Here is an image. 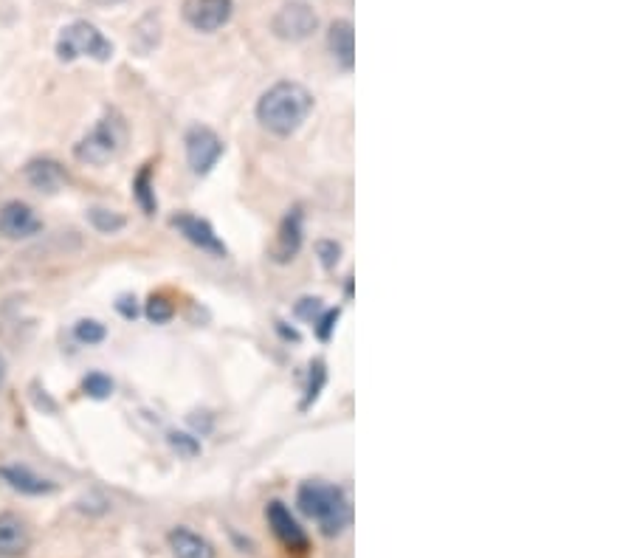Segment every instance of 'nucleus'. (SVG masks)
<instances>
[{"label":"nucleus","mask_w":634,"mask_h":558,"mask_svg":"<svg viewBox=\"0 0 634 558\" xmlns=\"http://www.w3.org/2000/svg\"><path fill=\"white\" fill-rule=\"evenodd\" d=\"M313 110V93L299 82H277L260 96L257 119L274 136H294Z\"/></svg>","instance_id":"1"},{"label":"nucleus","mask_w":634,"mask_h":558,"mask_svg":"<svg viewBox=\"0 0 634 558\" xmlns=\"http://www.w3.org/2000/svg\"><path fill=\"white\" fill-rule=\"evenodd\" d=\"M296 505L308 519H313L325 536H339L350 525V502L339 485L325 480H310L299 488Z\"/></svg>","instance_id":"2"},{"label":"nucleus","mask_w":634,"mask_h":558,"mask_svg":"<svg viewBox=\"0 0 634 558\" xmlns=\"http://www.w3.org/2000/svg\"><path fill=\"white\" fill-rule=\"evenodd\" d=\"M124 141H127V124H124V119L116 110H110L108 116H102L91 133L74 147V155L82 164L105 167L122 153Z\"/></svg>","instance_id":"3"},{"label":"nucleus","mask_w":634,"mask_h":558,"mask_svg":"<svg viewBox=\"0 0 634 558\" xmlns=\"http://www.w3.org/2000/svg\"><path fill=\"white\" fill-rule=\"evenodd\" d=\"M57 57L62 62H74L79 57L108 62L113 57V43L88 20H74L57 37Z\"/></svg>","instance_id":"4"},{"label":"nucleus","mask_w":634,"mask_h":558,"mask_svg":"<svg viewBox=\"0 0 634 558\" xmlns=\"http://www.w3.org/2000/svg\"><path fill=\"white\" fill-rule=\"evenodd\" d=\"M271 31L277 34L279 40L302 43L313 31H319V15L305 0H288V3H282V9L271 20Z\"/></svg>","instance_id":"5"},{"label":"nucleus","mask_w":634,"mask_h":558,"mask_svg":"<svg viewBox=\"0 0 634 558\" xmlns=\"http://www.w3.org/2000/svg\"><path fill=\"white\" fill-rule=\"evenodd\" d=\"M265 519H268V525H271V533L282 542L285 550H291V553H308V533H305V527L296 522V516L288 511L285 502H279V499L268 502Z\"/></svg>","instance_id":"6"},{"label":"nucleus","mask_w":634,"mask_h":558,"mask_svg":"<svg viewBox=\"0 0 634 558\" xmlns=\"http://www.w3.org/2000/svg\"><path fill=\"white\" fill-rule=\"evenodd\" d=\"M223 155V141L217 136L215 130L209 127H192L186 133V161L195 175H206L212 172L217 161Z\"/></svg>","instance_id":"7"},{"label":"nucleus","mask_w":634,"mask_h":558,"mask_svg":"<svg viewBox=\"0 0 634 558\" xmlns=\"http://www.w3.org/2000/svg\"><path fill=\"white\" fill-rule=\"evenodd\" d=\"M232 0H184V20L195 31L212 34L232 20Z\"/></svg>","instance_id":"8"},{"label":"nucleus","mask_w":634,"mask_h":558,"mask_svg":"<svg viewBox=\"0 0 634 558\" xmlns=\"http://www.w3.org/2000/svg\"><path fill=\"white\" fill-rule=\"evenodd\" d=\"M43 232V220L34 215L29 203L9 201L0 209V234L9 240H26Z\"/></svg>","instance_id":"9"},{"label":"nucleus","mask_w":634,"mask_h":558,"mask_svg":"<svg viewBox=\"0 0 634 558\" xmlns=\"http://www.w3.org/2000/svg\"><path fill=\"white\" fill-rule=\"evenodd\" d=\"M172 226L178 229V234H184L192 246H198L201 251H206V254H212V257H226V243L217 237V232L212 229V223H206L201 217L189 215V212H181V215L172 217Z\"/></svg>","instance_id":"10"},{"label":"nucleus","mask_w":634,"mask_h":558,"mask_svg":"<svg viewBox=\"0 0 634 558\" xmlns=\"http://www.w3.org/2000/svg\"><path fill=\"white\" fill-rule=\"evenodd\" d=\"M23 175L37 192H46V195H54V192H60L62 186L68 184V172L54 158H34V161L26 164Z\"/></svg>","instance_id":"11"},{"label":"nucleus","mask_w":634,"mask_h":558,"mask_svg":"<svg viewBox=\"0 0 634 558\" xmlns=\"http://www.w3.org/2000/svg\"><path fill=\"white\" fill-rule=\"evenodd\" d=\"M0 480L6 482L12 491H20L26 496H48L57 491V482L34 474L26 465H0Z\"/></svg>","instance_id":"12"},{"label":"nucleus","mask_w":634,"mask_h":558,"mask_svg":"<svg viewBox=\"0 0 634 558\" xmlns=\"http://www.w3.org/2000/svg\"><path fill=\"white\" fill-rule=\"evenodd\" d=\"M31 547L29 525L17 513H0V556L17 558Z\"/></svg>","instance_id":"13"},{"label":"nucleus","mask_w":634,"mask_h":558,"mask_svg":"<svg viewBox=\"0 0 634 558\" xmlns=\"http://www.w3.org/2000/svg\"><path fill=\"white\" fill-rule=\"evenodd\" d=\"M327 48L344 71H353V65H356V31H353L350 20H333L330 23Z\"/></svg>","instance_id":"14"},{"label":"nucleus","mask_w":634,"mask_h":558,"mask_svg":"<svg viewBox=\"0 0 634 558\" xmlns=\"http://www.w3.org/2000/svg\"><path fill=\"white\" fill-rule=\"evenodd\" d=\"M167 544L175 558H217L215 544L189 527H172L167 533Z\"/></svg>","instance_id":"15"},{"label":"nucleus","mask_w":634,"mask_h":558,"mask_svg":"<svg viewBox=\"0 0 634 558\" xmlns=\"http://www.w3.org/2000/svg\"><path fill=\"white\" fill-rule=\"evenodd\" d=\"M302 234H305V226H302V209L296 206V209H291V212L285 215L282 226H279L277 243H274V260H277V263L294 260L296 254H299V248H302Z\"/></svg>","instance_id":"16"},{"label":"nucleus","mask_w":634,"mask_h":558,"mask_svg":"<svg viewBox=\"0 0 634 558\" xmlns=\"http://www.w3.org/2000/svg\"><path fill=\"white\" fill-rule=\"evenodd\" d=\"M133 198L141 206L144 215H155L158 203H155V192H153V170L144 167V170L133 178Z\"/></svg>","instance_id":"17"},{"label":"nucleus","mask_w":634,"mask_h":558,"mask_svg":"<svg viewBox=\"0 0 634 558\" xmlns=\"http://www.w3.org/2000/svg\"><path fill=\"white\" fill-rule=\"evenodd\" d=\"M88 220H91V226L99 234L122 232L124 223H127V220H124V217L119 215V212H110V209H99V206L88 212Z\"/></svg>","instance_id":"18"},{"label":"nucleus","mask_w":634,"mask_h":558,"mask_svg":"<svg viewBox=\"0 0 634 558\" xmlns=\"http://www.w3.org/2000/svg\"><path fill=\"white\" fill-rule=\"evenodd\" d=\"M74 336H77L79 344H99V341H105L108 336V330L105 325H99L96 319H79L77 325H74Z\"/></svg>","instance_id":"19"},{"label":"nucleus","mask_w":634,"mask_h":558,"mask_svg":"<svg viewBox=\"0 0 634 558\" xmlns=\"http://www.w3.org/2000/svg\"><path fill=\"white\" fill-rule=\"evenodd\" d=\"M82 389H85L88 398L102 401V398H110V395H113V381H110L108 375H102V372H91V375L82 381Z\"/></svg>","instance_id":"20"},{"label":"nucleus","mask_w":634,"mask_h":558,"mask_svg":"<svg viewBox=\"0 0 634 558\" xmlns=\"http://www.w3.org/2000/svg\"><path fill=\"white\" fill-rule=\"evenodd\" d=\"M325 361H313L310 364V381H308V395H305V403H302V409H308L310 403L319 398V389L325 387Z\"/></svg>","instance_id":"21"},{"label":"nucleus","mask_w":634,"mask_h":558,"mask_svg":"<svg viewBox=\"0 0 634 558\" xmlns=\"http://www.w3.org/2000/svg\"><path fill=\"white\" fill-rule=\"evenodd\" d=\"M172 302H167V296H150V302H147V319L155 322V325H164V322H170L172 319Z\"/></svg>","instance_id":"22"},{"label":"nucleus","mask_w":634,"mask_h":558,"mask_svg":"<svg viewBox=\"0 0 634 558\" xmlns=\"http://www.w3.org/2000/svg\"><path fill=\"white\" fill-rule=\"evenodd\" d=\"M170 443L178 451H184V454H189V457L201 451V443H198L195 437H189V434H184V432H172L170 434Z\"/></svg>","instance_id":"23"},{"label":"nucleus","mask_w":634,"mask_h":558,"mask_svg":"<svg viewBox=\"0 0 634 558\" xmlns=\"http://www.w3.org/2000/svg\"><path fill=\"white\" fill-rule=\"evenodd\" d=\"M316 251H319V257H322V263H325V268H333V265L339 263L341 248L336 246V243H330V240H322V243L316 246Z\"/></svg>","instance_id":"24"},{"label":"nucleus","mask_w":634,"mask_h":558,"mask_svg":"<svg viewBox=\"0 0 634 558\" xmlns=\"http://www.w3.org/2000/svg\"><path fill=\"white\" fill-rule=\"evenodd\" d=\"M336 322H339V310H325V316L313 322L316 330H319V339H330V333H333V325H336Z\"/></svg>","instance_id":"25"},{"label":"nucleus","mask_w":634,"mask_h":558,"mask_svg":"<svg viewBox=\"0 0 634 558\" xmlns=\"http://www.w3.org/2000/svg\"><path fill=\"white\" fill-rule=\"evenodd\" d=\"M299 316H305L310 322H316L319 319V313H322V305H319V299H302L299 302V308H296Z\"/></svg>","instance_id":"26"},{"label":"nucleus","mask_w":634,"mask_h":558,"mask_svg":"<svg viewBox=\"0 0 634 558\" xmlns=\"http://www.w3.org/2000/svg\"><path fill=\"white\" fill-rule=\"evenodd\" d=\"M144 26H147V17H144V23H139V29H136V37H147V51H150L153 46H158V37H161V34H150V31L144 29ZM150 26H153V31L161 29V26H158V17L150 15Z\"/></svg>","instance_id":"27"},{"label":"nucleus","mask_w":634,"mask_h":558,"mask_svg":"<svg viewBox=\"0 0 634 558\" xmlns=\"http://www.w3.org/2000/svg\"><path fill=\"white\" fill-rule=\"evenodd\" d=\"M119 313L122 316H127V319H136V313H139V308H136V299H119Z\"/></svg>","instance_id":"28"},{"label":"nucleus","mask_w":634,"mask_h":558,"mask_svg":"<svg viewBox=\"0 0 634 558\" xmlns=\"http://www.w3.org/2000/svg\"><path fill=\"white\" fill-rule=\"evenodd\" d=\"M93 6H99V9H105V6H119L124 0H91Z\"/></svg>","instance_id":"29"},{"label":"nucleus","mask_w":634,"mask_h":558,"mask_svg":"<svg viewBox=\"0 0 634 558\" xmlns=\"http://www.w3.org/2000/svg\"><path fill=\"white\" fill-rule=\"evenodd\" d=\"M3 381H6V358L0 356V387H3Z\"/></svg>","instance_id":"30"}]
</instances>
